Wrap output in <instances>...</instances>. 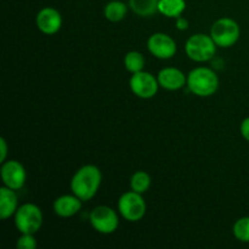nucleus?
I'll list each match as a JSON object with an SVG mask.
<instances>
[{
  "instance_id": "nucleus-8",
  "label": "nucleus",
  "mask_w": 249,
  "mask_h": 249,
  "mask_svg": "<svg viewBox=\"0 0 249 249\" xmlns=\"http://www.w3.org/2000/svg\"><path fill=\"white\" fill-rule=\"evenodd\" d=\"M129 87L135 96L147 100L152 99L157 95L160 83H158L157 77L151 74L150 72L140 71V72L131 74Z\"/></svg>"
},
{
  "instance_id": "nucleus-22",
  "label": "nucleus",
  "mask_w": 249,
  "mask_h": 249,
  "mask_svg": "<svg viewBox=\"0 0 249 249\" xmlns=\"http://www.w3.org/2000/svg\"><path fill=\"white\" fill-rule=\"evenodd\" d=\"M240 131L242 138L249 142V117H247V118H245L242 121V123H241L240 125Z\"/></svg>"
},
{
  "instance_id": "nucleus-19",
  "label": "nucleus",
  "mask_w": 249,
  "mask_h": 249,
  "mask_svg": "<svg viewBox=\"0 0 249 249\" xmlns=\"http://www.w3.org/2000/svg\"><path fill=\"white\" fill-rule=\"evenodd\" d=\"M151 186V177L143 170L135 172L130 178V189L138 194H146Z\"/></svg>"
},
{
  "instance_id": "nucleus-23",
  "label": "nucleus",
  "mask_w": 249,
  "mask_h": 249,
  "mask_svg": "<svg viewBox=\"0 0 249 249\" xmlns=\"http://www.w3.org/2000/svg\"><path fill=\"white\" fill-rule=\"evenodd\" d=\"M7 158V142L4 138L0 139V162H5Z\"/></svg>"
},
{
  "instance_id": "nucleus-5",
  "label": "nucleus",
  "mask_w": 249,
  "mask_h": 249,
  "mask_svg": "<svg viewBox=\"0 0 249 249\" xmlns=\"http://www.w3.org/2000/svg\"><path fill=\"white\" fill-rule=\"evenodd\" d=\"M211 36L219 48H231L238 41L241 29L237 22L230 17L219 18L212 24Z\"/></svg>"
},
{
  "instance_id": "nucleus-6",
  "label": "nucleus",
  "mask_w": 249,
  "mask_h": 249,
  "mask_svg": "<svg viewBox=\"0 0 249 249\" xmlns=\"http://www.w3.org/2000/svg\"><path fill=\"white\" fill-rule=\"evenodd\" d=\"M147 206L142 195L135 191L124 192L118 199V212L126 221L136 223L145 216Z\"/></svg>"
},
{
  "instance_id": "nucleus-20",
  "label": "nucleus",
  "mask_w": 249,
  "mask_h": 249,
  "mask_svg": "<svg viewBox=\"0 0 249 249\" xmlns=\"http://www.w3.org/2000/svg\"><path fill=\"white\" fill-rule=\"evenodd\" d=\"M232 233L240 242L249 243V216H242L235 221Z\"/></svg>"
},
{
  "instance_id": "nucleus-1",
  "label": "nucleus",
  "mask_w": 249,
  "mask_h": 249,
  "mask_svg": "<svg viewBox=\"0 0 249 249\" xmlns=\"http://www.w3.org/2000/svg\"><path fill=\"white\" fill-rule=\"evenodd\" d=\"M102 182V173L94 164L83 165L71 179V191L83 202L90 201L96 196Z\"/></svg>"
},
{
  "instance_id": "nucleus-7",
  "label": "nucleus",
  "mask_w": 249,
  "mask_h": 249,
  "mask_svg": "<svg viewBox=\"0 0 249 249\" xmlns=\"http://www.w3.org/2000/svg\"><path fill=\"white\" fill-rule=\"evenodd\" d=\"M90 224L96 232L102 235H111L116 232L119 226L118 214L114 209L107 206H97L89 215Z\"/></svg>"
},
{
  "instance_id": "nucleus-17",
  "label": "nucleus",
  "mask_w": 249,
  "mask_h": 249,
  "mask_svg": "<svg viewBox=\"0 0 249 249\" xmlns=\"http://www.w3.org/2000/svg\"><path fill=\"white\" fill-rule=\"evenodd\" d=\"M160 0H129V7L140 17H151L158 12Z\"/></svg>"
},
{
  "instance_id": "nucleus-10",
  "label": "nucleus",
  "mask_w": 249,
  "mask_h": 249,
  "mask_svg": "<svg viewBox=\"0 0 249 249\" xmlns=\"http://www.w3.org/2000/svg\"><path fill=\"white\" fill-rule=\"evenodd\" d=\"M147 49L155 57L160 60H169L177 53V41L167 33H153L147 39Z\"/></svg>"
},
{
  "instance_id": "nucleus-12",
  "label": "nucleus",
  "mask_w": 249,
  "mask_h": 249,
  "mask_svg": "<svg viewBox=\"0 0 249 249\" xmlns=\"http://www.w3.org/2000/svg\"><path fill=\"white\" fill-rule=\"evenodd\" d=\"M160 87L169 91H175L184 88L187 83V75L181 70L175 67H165L157 74Z\"/></svg>"
},
{
  "instance_id": "nucleus-9",
  "label": "nucleus",
  "mask_w": 249,
  "mask_h": 249,
  "mask_svg": "<svg viewBox=\"0 0 249 249\" xmlns=\"http://www.w3.org/2000/svg\"><path fill=\"white\" fill-rule=\"evenodd\" d=\"M0 175L4 186L18 191L24 186L27 180V173L23 164L16 160H9L1 163Z\"/></svg>"
},
{
  "instance_id": "nucleus-24",
  "label": "nucleus",
  "mask_w": 249,
  "mask_h": 249,
  "mask_svg": "<svg viewBox=\"0 0 249 249\" xmlns=\"http://www.w3.org/2000/svg\"><path fill=\"white\" fill-rule=\"evenodd\" d=\"M175 23H177V28L179 29V31H186V29L189 28V21L182 16L175 18Z\"/></svg>"
},
{
  "instance_id": "nucleus-14",
  "label": "nucleus",
  "mask_w": 249,
  "mask_h": 249,
  "mask_svg": "<svg viewBox=\"0 0 249 249\" xmlns=\"http://www.w3.org/2000/svg\"><path fill=\"white\" fill-rule=\"evenodd\" d=\"M18 207V197L16 191L2 185L0 187V218L6 220L14 216Z\"/></svg>"
},
{
  "instance_id": "nucleus-16",
  "label": "nucleus",
  "mask_w": 249,
  "mask_h": 249,
  "mask_svg": "<svg viewBox=\"0 0 249 249\" xmlns=\"http://www.w3.org/2000/svg\"><path fill=\"white\" fill-rule=\"evenodd\" d=\"M128 14V6L122 0H111L104 7V16L109 22H119L125 18Z\"/></svg>"
},
{
  "instance_id": "nucleus-21",
  "label": "nucleus",
  "mask_w": 249,
  "mask_h": 249,
  "mask_svg": "<svg viewBox=\"0 0 249 249\" xmlns=\"http://www.w3.org/2000/svg\"><path fill=\"white\" fill-rule=\"evenodd\" d=\"M36 246L38 243L33 233H21V237L17 238V249H36Z\"/></svg>"
},
{
  "instance_id": "nucleus-13",
  "label": "nucleus",
  "mask_w": 249,
  "mask_h": 249,
  "mask_svg": "<svg viewBox=\"0 0 249 249\" xmlns=\"http://www.w3.org/2000/svg\"><path fill=\"white\" fill-rule=\"evenodd\" d=\"M83 201L74 194L62 195L53 201V213L61 218H72L82 209Z\"/></svg>"
},
{
  "instance_id": "nucleus-18",
  "label": "nucleus",
  "mask_w": 249,
  "mask_h": 249,
  "mask_svg": "<svg viewBox=\"0 0 249 249\" xmlns=\"http://www.w3.org/2000/svg\"><path fill=\"white\" fill-rule=\"evenodd\" d=\"M124 67L129 73L134 74L140 71H143L145 67V57L140 51H129L124 56Z\"/></svg>"
},
{
  "instance_id": "nucleus-11",
  "label": "nucleus",
  "mask_w": 249,
  "mask_h": 249,
  "mask_svg": "<svg viewBox=\"0 0 249 249\" xmlns=\"http://www.w3.org/2000/svg\"><path fill=\"white\" fill-rule=\"evenodd\" d=\"M36 28L46 36H53L62 27V16L55 7H43L36 16Z\"/></svg>"
},
{
  "instance_id": "nucleus-4",
  "label": "nucleus",
  "mask_w": 249,
  "mask_h": 249,
  "mask_svg": "<svg viewBox=\"0 0 249 249\" xmlns=\"http://www.w3.org/2000/svg\"><path fill=\"white\" fill-rule=\"evenodd\" d=\"M15 226L19 233L36 235L43 225V212L36 204L24 203L18 207L14 215Z\"/></svg>"
},
{
  "instance_id": "nucleus-15",
  "label": "nucleus",
  "mask_w": 249,
  "mask_h": 249,
  "mask_svg": "<svg viewBox=\"0 0 249 249\" xmlns=\"http://www.w3.org/2000/svg\"><path fill=\"white\" fill-rule=\"evenodd\" d=\"M186 10L185 0H160L158 12L168 18H178Z\"/></svg>"
},
{
  "instance_id": "nucleus-3",
  "label": "nucleus",
  "mask_w": 249,
  "mask_h": 249,
  "mask_svg": "<svg viewBox=\"0 0 249 249\" xmlns=\"http://www.w3.org/2000/svg\"><path fill=\"white\" fill-rule=\"evenodd\" d=\"M216 48L218 46L211 34H194L185 43V53L187 57L195 62H207L212 60L215 55Z\"/></svg>"
},
{
  "instance_id": "nucleus-2",
  "label": "nucleus",
  "mask_w": 249,
  "mask_h": 249,
  "mask_svg": "<svg viewBox=\"0 0 249 249\" xmlns=\"http://www.w3.org/2000/svg\"><path fill=\"white\" fill-rule=\"evenodd\" d=\"M187 88L199 97H209L219 89V77L212 68L196 67L187 74Z\"/></svg>"
}]
</instances>
